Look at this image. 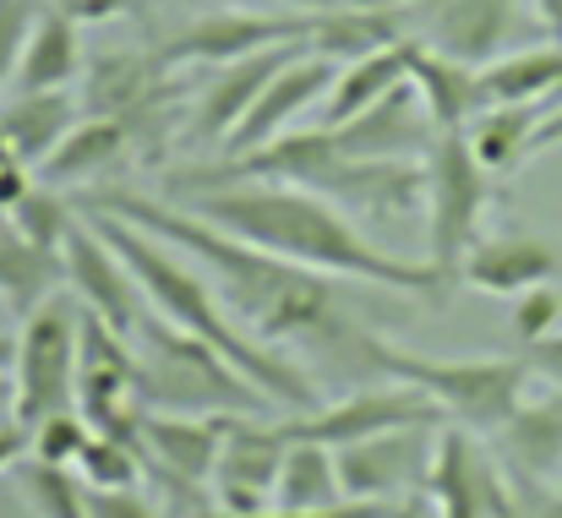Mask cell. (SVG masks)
<instances>
[{
    "instance_id": "6da1fadb",
    "label": "cell",
    "mask_w": 562,
    "mask_h": 518,
    "mask_svg": "<svg viewBox=\"0 0 562 518\" xmlns=\"http://www.w3.org/2000/svg\"><path fill=\"white\" fill-rule=\"evenodd\" d=\"M82 213H115L126 224H143L148 235L170 240L176 251H187L202 268V279L213 284V295L224 301V312L257 339L273 349H295V354H317L339 371H361L376 376L367 349H372V323L356 312V301L339 290L334 273L301 268L290 257H273L207 218L187 213L170 196H148L137 185H99L77 202Z\"/></svg>"
},
{
    "instance_id": "7a4b0ae2",
    "label": "cell",
    "mask_w": 562,
    "mask_h": 518,
    "mask_svg": "<svg viewBox=\"0 0 562 518\" xmlns=\"http://www.w3.org/2000/svg\"><path fill=\"white\" fill-rule=\"evenodd\" d=\"M187 213L273 251L290 257L301 268L334 273V279H356V284H376L393 295H415L426 306H442L453 295V284L420 257H387L382 246L367 240V229L356 224V213H345L339 202L306 191V185H279V180H218V185H196L170 196Z\"/></svg>"
},
{
    "instance_id": "3957f363",
    "label": "cell",
    "mask_w": 562,
    "mask_h": 518,
    "mask_svg": "<svg viewBox=\"0 0 562 518\" xmlns=\"http://www.w3.org/2000/svg\"><path fill=\"white\" fill-rule=\"evenodd\" d=\"M82 218L115 246V257L132 268L143 301H148L165 323H176L191 339H207L229 365H240L273 404H290L295 415H306V409L317 404L312 371H306L295 354H279L273 345H257V339L224 312V301L213 295V284L202 279V268L191 262L187 251H176L170 240H159V235H148L143 224H126V218H115V213H82Z\"/></svg>"
},
{
    "instance_id": "277c9868",
    "label": "cell",
    "mask_w": 562,
    "mask_h": 518,
    "mask_svg": "<svg viewBox=\"0 0 562 518\" xmlns=\"http://www.w3.org/2000/svg\"><path fill=\"white\" fill-rule=\"evenodd\" d=\"M137 349V398L143 409H170V415H262L273 398L229 365L207 339H191L176 323H165L154 306L132 334Z\"/></svg>"
},
{
    "instance_id": "5b68a950",
    "label": "cell",
    "mask_w": 562,
    "mask_h": 518,
    "mask_svg": "<svg viewBox=\"0 0 562 518\" xmlns=\"http://www.w3.org/2000/svg\"><path fill=\"white\" fill-rule=\"evenodd\" d=\"M367 360L376 376H398L420 387L426 398H437L448 426H464L475 437H492L525 404V387L536 382L525 354H415V349L387 345L382 334H372Z\"/></svg>"
},
{
    "instance_id": "8992f818",
    "label": "cell",
    "mask_w": 562,
    "mask_h": 518,
    "mask_svg": "<svg viewBox=\"0 0 562 518\" xmlns=\"http://www.w3.org/2000/svg\"><path fill=\"white\" fill-rule=\"evenodd\" d=\"M497 202V174L486 170L464 132H437L426 148V262L459 284L470 246Z\"/></svg>"
},
{
    "instance_id": "52a82bcc",
    "label": "cell",
    "mask_w": 562,
    "mask_h": 518,
    "mask_svg": "<svg viewBox=\"0 0 562 518\" xmlns=\"http://www.w3.org/2000/svg\"><path fill=\"white\" fill-rule=\"evenodd\" d=\"M77 371H82V306L71 301V290H60L16 328V354H11L16 420L38 426L55 409H77Z\"/></svg>"
},
{
    "instance_id": "ba28073f",
    "label": "cell",
    "mask_w": 562,
    "mask_h": 518,
    "mask_svg": "<svg viewBox=\"0 0 562 518\" xmlns=\"http://www.w3.org/2000/svg\"><path fill=\"white\" fill-rule=\"evenodd\" d=\"M404 33L448 60L486 66L541 33L530 0H404ZM547 38V33H541Z\"/></svg>"
},
{
    "instance_id": "9c48e42d",
    "label": "cell",
    "mask_w": 562,
    "mask_h": 518,
    "mask_svg": "<svg viewBox=\"0 0 562 518\" xmlns=\"http://www.w3.org/2000/svg\"><path fill=\"white\" fill-rule=\"evenodd\" d=\"M290 442H323V448H350V442H367L382 431H404V426H448L442 404L426 398L420 387L398 382V376H382L367 382L323 409H306L295 420H279Z\"/></svg>"
},
{
    "instance_id": "30bf717a",
    "label": "cell",
    "mask_w": 562,
    "mask_h": 518,
    "mask_svg": "<svg viewBox=\"0 0 562 518\" xmlns=\"http://www.w3.org/2000/svg\"><path fill=\"white\" fill-rule=\"evenodd\" d=\"M312 33V11H251V5H224V11H207L187 27H176L170 38L154 44V55L170 66V71H187V66H229V60H246V55H262V49H279V44H306Z\"/></svg>"
},
{
    "instance_id": "8fae6325",
    "label": "cell",
    "mask_w": 562,
    "mask_h": 518,
    "mask_svg": "<svg viewBox=\"0 0 562 518\" xmlns=\"http://www.w3.org/2000/svg\"><path fill=\"white\" fill-rule=\"evenodd\" d=\"M426 497L437 503L442 518H525V503H519L508 470L464 426H442Z\"/></svg>"
},
{
    "instance_id": "7c38bea8",
    "label": "cell",
    "mask_w": 562,
    "mask_h": 518,
    "mask_svg": "<svg viewBox=\"0 0 562 518\" xmlns=\"http://www.w3.org/2000/svg\"><path fill=\"white\" fill-rule=\"evenodd\" d=\"M437 437H442V426H404V431H382V437H367V442L334 448L345 497L393 508L398 497L426 492L431 459H437Z\"/></svg>"
},
{
    "instance_id": "4fadbf2b",
    "label": "cell",
    "mask_w": 562,
    "mask_h": 518,
    "mask_svg": "<svg viewBox=\"0 0 562 518\" xmlns=\"http://www.w3.org/2000/svg\"><path fill=\"white\" fill-rule=\"evenodd\" d=\"M284 426L279 420H262V415H229L224 420V448H218V464H213V514L229 518H251L262 508H273V481H279V464H284Z\"/></svg>"
},
{
    "instance_id": "5bb4252c",
    "label": "cell",
    "mask_w": 562,
    "mask_h": 518,
    "mask_svg": "<svg viewBox=\"0 0 562 518\" xmlns=\"http://www.w3.org/2000/svg\"><path fill=\"white\" fill-rule=\"evenodd\" d=\"M170 77L176 71L154 49H143V55H104V60H93L82 71V82H88L82 110L88 115L126 121L132 137H137V148L143 143H159L165 126H170Z\"/></svg>"
},
{
    "instance_id": "9a60e30c",
    "label": "cell",
    "mask_w": 562,
    "mask_h": 518,
    "mask_svg": "<svg viewBox=\"0 0 562 518\" xmlns=\"http://www.w3.org/2000/svg\"><path fill=\"white\" fill-rule=\"evenodd\" d=\"M334 71H339V60H328V55H312V49L290 55V60L268 77V88L257 93V104L246 110V121L229 132V143H224L218 159H246V154L279 143L284 132H295V121H301L306 110H323V99H328V88H334Z\"/></svg>"
},
{
    "instance_id": "2e32d148",
    "label": "cell",
    "mask_w": 562,
    "mask_h": 518,
    "mask_svg": "<svg viewBox=\"0 0 562 518\" xmlns=\"http://www.w3.org/2000/svg\"><path fill=\"white\" fill-rule=\"evenodd\" d=\"M66 290H71V301L82 306V312H93L104 328H115V334H137V323L148 317V301H143V290H137V279H132V268L115 257V246L82 218L77 229H71V240H66Z\"/></svg>"
},
{
    "instance_id": "e0dca14e",
    "label": "cell",
    "mask_w": 562,
    "mask_h": 518,
    "mask_svg": "<svg viewBox=\"0 0 562 518\" xmlns=\"http://www.w3.org/2000/svg\"><path fill=\"white\" fill-rule=\"evenodd\" d=\"M306 44H279V49H262V55H246V60H229V66H218L196 93H191V115H187V148H202V154H224V143H229V132L246 121V110L257 104V93L268 88V77L290 60V55H301Z\"/></svg>"
},
{
    "instance_id": "ac0fdd59",
    "label": "cell",
    "mask_w": 562,
    "mask_h": 518,
    "mask_svg": "<svg viewBox=\"0 0 562 518\" xmlns=\"http://www.w3.org/2000/svg\"><path fill=\"white\" fill-rule=\"evenodd\" d=\"M224 420L229 415H170V409H143L137 415V448L154 481H191L207 486L218 448H224Z\"/></svg>"
},
{
    "instance_id": "d6986e66",
    "label": "cell",
    "mask_w": 562,
    "mask_h": 518,
    "mask_svg": "<svg viewBox=\"0 0 562 518\" xmlns=\"http://www.w3.org/2000/svg\"><path fill=\"white\" fill-rule=\"evenodd\" d=\"M328 132H334L345 159H426V148L437 137L426 110H420V93L409 82L393 88L387 99H376L372 110L328 126Z\"/></svg>"
},
{
    "instance_id": "ffe728a7",
    "label": "cell",
    "mask_w": 562,
    "mask_h": 518,
    "mask_svg": "<svg viewBox=\"0 0 562 518\" xmlns=\"http://www.w3.org/2000/svg\"><path fill=\"white\" fill-rule=\"evenodd\" d=\"M137 154V137H132V126L126 121H115V115H82L66 137H60V148L38 165V180L44 185H55V191H99V185H110V174L121 170L126 159Z\"/></svg>"
},
{
    "instance_id": "44dd1931",
    "label": "cell",
    "mask_w": 562,
    "mask_h": 518,
    "mask_svg": "<svg viewBox=\"0 0 562 518\" xmlns=\"http://www.w3.org/2000/svg\"><path fill=\"white\" fill-rule=\"evenodd\" d=\"M558 273H562V251L552 240H541V235H492L486 240L481 235L470 246L464 268H459V284L514 301V295H525L536 284H552Z\"/></svg>"
},
{
    "instance_id": "7402d4cb",
    "label": "cell",
    "mask_w": 562,
    "mask_h": 518,
    "mask_svg": "<svg viewBox=\"0 0 562 518\" xmlns=\"http://www.w3.org/2000/svg\"><path fill=\"white\" fill-rule=\"evenodd\" d=\"M492 453L519 481H562V393L547 387L541 398L525 393V404L492 431Z\"/></svg>"
},
{
    "instance_id": "603a6c76",
    "label": "cell",
    "mask_w": 562,
    "mask_h": 518,
    "mask_svg": "<svg viewBox=\"0 0 562 518\" xmlns=\"http://www.w3.org/2000/svg\"><path fill=\"white\" fill-rule=\"evenodd\" d=\"M409 88L420 93V110H426L431 132H470V121L486 110L481 66L448 60V55H437V49H426V44H415Z\"/></svg>"
},
{
    "instance_id": "cb8c5ba5",
    "label": "cell",
    "mask_w": 562,
    "mask_h": 518,
    "mask_svg": "<svg viewBox=\"0 0 562 518\" xmlns=\"http://www.w3.org/2000/svg\"><path fill=\"white\" fill-rule=\"evenodd\" d=\"M82 71H88V60H82V27L71 16H60L55 5H38V16L27 27V44H22V60H16V77H11V93L71 88Z\"/></svg>"
},
{
    "instance_id": "d4e9b609",
    "label": "cell",
    "mask_w": 562,
    "mask_h": 518,
    "mask_svg": "<svg viewBox=\"0 0 562 518\" xmlns=\"http://www.w3.org/2000/svg\"><path fill=\"white\" fill-rule=\"evenodd\" d=\"M82 115H88L82 99H71L66 88H49V93H5V99H0V132H5L11 154H16L27 170H38Z\"/></svg>"
},
{
    "instance_id": "484cf974",
    "label": "cell",
    "mask_w": 562,
    "mask_h": 518,
    "mask_svg": "<svg viewBox=\"0 0 562 518\" xmlns=\"http://www.w3.org/2000/svg\"><path fill=\"white\" fill-rule=\"evenodd\" d=\"M409 60H415V38H393L372 55H356L334 71V88L323 99V126H339L361 110H372L376 99H387L393 88L409 82Z\"/></svg>"
},
{
    "instance_id": "4316f807",
    "label": "cell",
    "mask_w": 562,
    "mask_h": 518,
    "mask_svg": "<svg viewBox=\"0 0 562 518\" xmlns=\"http://www.w3.org/2000/svg\"><path fill=\"white\" fill-rule=\"evenodd\" d=\"M486 104H562V38L519 44L481 66Z\"/></svg>"
},
{
    "instance_id": "83f0119b",
    "label": "cell",
    "mask_w": 562,
    "mask_h": 518,
    "mask_svg": "<svg viewBox=\"0 0 562 518\" xmlns=\"http://www.w3.org/2000/svg\"><path fill=\"white\" fill-rule=\"evenodd\" d=\"M60 290H66V251H44L11 218H0V301L16 317H27Z\"/></svg>"
},
{
    "instance_id": "f1b7e54d",
    "label": "cell",
    "mask_w": 562,
    "mask_h": 518,
    "mask_svg": "<svg viewBox=\"0 0 562 518\" xmlns=\"http://www.w3.org/2000/svg\"><path fill=\"white\" fill-rule=\"evenodd\" d=\"M547 115H552V104H486L464 137L492 174H514L525 159H536L530 148H536V132Z\"/></svg>"
},
{
    "instance_id": "f546056e",
    "label": "cell",
    "mask_w": 562,
    "mask_h": 518,
    "mask_svg": "<svg viewBox=\"0 0 562 518\" xmlns=\"http://www.w3.org/2000/svg\"><path fill=\"white\" fill-rule=\"evenodd\" d=\"M339 503H350V497H345L334 448L290 442L284 464H279V481H273V508H284V514H323V508H339Z\"/></svg>"
},
{
    "instance_id": "4dcf8cb0",
    "label": "cell",
    "mask_w": 562,
    "mask_h": 518,
    "mask_svg": "<svg viewBox=\"0 0 562 518\" xmlns=\"http://www.w3.org/2000/svg\"><path fill=\"white\" fill-rule=\"evenodd\" d=\"M393 38H409L404 33V16H387V11H356V5H323L312 11V33H306V49L312 55H328V60H356V55H372Z\"/></svg>"
},
{
    "instance_id": "1f68e13d",
    "label": "cell",
    "mask_w": 562,
    "mask_h": 518,
    "mask_svg": "<svg viewBox=\"0 0 562 518\" xmlns=\"http://www.w3.org/2000/svg\"><path fill=\"white\" fill-rule=\"evenodd\" d=\"M11 481L33 518H88V481L77 475V464H49L27 453L16 459Z\"/></svg>"
},
{
    "instance_id": "d6a6232c",
    "label": "cell",
    "mask_w": 562,
    "mask_h": 518,
    "mask_svg": "<svg viewBox=\"0 0 562 518\" xmlns=\"http://www.w3.org/2000/svg\"><path fill=\"white\" fill-rule=\"evenodd\" d=\"M33 246H44V251H66V240H71V229L82 224V207L66 196V191H55V185H44V180H33V191L5 213Z\"/></svg>"
},
{
    "instance_id": "836d02e7",
    "label": "cell",
    "mask_w": 562,
    "mask_h": 518,
    "mask_svg": "<svg viewBox=\"0 0 562 518\" xmlns=\"http://www.w3.org/2000/svg\"><path fill=\"white\" fill-rule=\"evenodd\" d=\"M143 448L126 442V437H110V431H93L82 459H77V475L88 481V492H126L143 481Z\"/></svg>"
},
{
    "instance_id": "e575fe53",
    "label": "cell",
    "mask_w": 562,
    "mask_h": 518,
    "mask_svg": "<svg viewBox=\"0 0 562 518\" xmlns=\"http://www.w3.org/2000/svg\"><path fill=\"white\" fill-rule=\"evenodd\" d=\"M88 437H93V426H88L82 409H55L38 426H27V453L33 459H49V464H77L82 448H88Z\"/></svg>"
},
{
    "instance_id": "d590c367",
    "label": "cell",
    "mask_w": 562,
    "mask_h": 518,
    "mask_svg": "<svg viewBox=\"0 0 562 518\" xmlns=\"http://www.w3.org/2000/svg\"><path fill=\"white\" fill-rule=\"evenodd\" d=\"M558 317H562V295L552 284H536V290H525V295H514V312H508V328H514V339L530 349L541 345L547 334H558Z\"/></svg>"
},
{
    "instance_id": "8d00e7d4",
    "label": "cell",
    "mask_w": 562,
    "mask_h": 518,
    "mask_svg": "<svg viewBox=\"0 0 562 518\" xmlns=\"http://www.w3.org/2000/svg\"><path fill=\"white\" fill-rule=\"evenodd\" d=\"M38 5L44 0H0V99L11 93V77H16V60H22V44H27Z\"/></svg>"
},
{
    "instance_id": "74e56055",
    "label": "cell",
    "mask_w": 562,
    "mask_h": 518,
    "mask_svg": "<svg viewBox=\"0 0 562 518\" xmlns=\"http://www.w3.org/2000/svg\"><path fill=\"white\" fill-rule=\"evenodd\" d=\"M44 5H55V11H60V16H71L77 27H104V22L132 16L143 0H44Z\"/></svg>"
},
{
    "instance_id": "f35d334b",
    "label": "cell",
    "mask_w": 562,
    "mask_h": 518,
    "mask_svg": "<svg viewBox=\"0 0 562 518\" xmlns=\"http://www.w3.org/2000/svg\"><path fill=\"white\" fill-rule=\"evenodd\" d=\"M88 518H159V508L126 486V492H88Z\"/></svg>"
},
{
    "instance_id": "ab89813d",
    "label": "cell",
    "mask_w": 562,
    "mask_h": 518,
    "mask_svg": "<svg viewBox=\"0 0 562 518\" xmlns=\"http://www.w3.org/2000/svg\"><path fill=\"white\" fill-rule=\"evenodd\" d=\"M525 365H530V376H536V382H547V387H558L562 393V328L558 334H547L541 345L525 349Z\"/></svg>"
},
{
    "instance_id": "60d3db41",
    "label": "cell",
    "mask_w": 562,
    "mask_h": 518,
    "mask_svg": "<svg viewBox=\"0 0 562 518\" xmlns=\"http://www.w3.org/2000/svg\"><path fill=\"white\" fill-rule=\"evenodd\" d=\"M508 481H514V492L525 503V518H562V486H552V481H519V475H508Z\"/></svg>"
},
{
    "instance_id": "b9f144b4",
    "label": "cell",
    "mask_w": 562,
    "mask_h": 518,
    "mask_svg": "<svg viewBox=\"0 0 562 518\" xmlns=\"http://www.w3.org/2000/svg\"><path fill=\"white\" fill-rule=\"evenodd\" d=\"M33 180H38V174L27 170L22 159H11V165L0 170V218H5V213H11V207H16L27 191H33Z\"/></svg>"
},
{
    "instance_id": "7bdbcfd3",
    "label": "cell",
    "mask_w": 562,
    "mask_h": 518,
    "mask_svg": "<svg viewBox=\"0 0 562 518\" xmlns=\"http://www.w3.org/2000/svg\"><path fill=\"white\" fill-rule=\"evenodd\" d=\"M16 459H27V426L22 420H0V475L16 470Z\"/></svg>"
},
{
    "instance_id": "ee69618b",
    "label": "cell",
    "mask_w": 562,
    "mask_h": 518,
    "mask_svg": "<svg viewBox=\"0 0 562 518\" xmlns=\"http://www.w3.org/2000/svg\"><path fill=\"white\" fill-rule=\"evenodd\" d=\"M387 518H442V514H437V503H431L426 492H409V497H398V503H393V514Z\"/></svg>"
},
{
    "instance_id": "f6af8a7d",
    "label": "cell",
    "mask_w": 562,
    "mask_h": 518,
    "mask_svg": "<svg viewBox=\"0 0 562 518\" xmlns=\"http://www.w3.org/2000/svg\"><path fill=\"white\" fill-rule=\"evenodd\" d=\"M229 5H251V11H323L339 0H229Z\"/></svg>"
},
{
    "instance_id": "bcb514c9",
    "label": "cell",
    "mask_w": 562,
    "mask_h": 518,
    "mask_svg": "<svg viewBox=\"0 0 562 518\" xmlns=\"http://www.w3.org/2000/svg\"><path fill=\"white\" fill-rule=\"evenodd\" d=\"M530 11H536L547 38H562V0H530Z\"/></svg>"
},
{
    "instance_id": "7dc6e473",
    "label": "cell",
    "mask_w": 562,
    "mask_h": 518,
    "mask_svg": "<svg viewBox=\"0 0 562 518\" xmlns=\"http://www.w3.org/2000/svg\"><path fill=\"white\" fill-rule=\"evenodd\" d=\"M552 148H562V104L541 121V132H536V148H530V154H552Z\"/></svg>"
},
{
    "instance_id": "c3c4849f",
    "label": "cell",
    "mask_w": 562,
    "mask_h": 518,
    "mask_svg": "<svg viewBox=\"0 0 562 518\" xmlns=\"http://www.w3.org/2000/svg\"><path fill=\"white\" fill-rule=\"evenodd\" d=\"M0 420H16V393H11V371H0Z\"/></svg>"
},
{
    "instance_id": "681fc988",
    "label": "cell",
    "mask_w": 562,
    "mask_h": 518,
    "mask_svg": "<svg viewBox=\"0 0 562 518\" xmlns=\"http://www.w3.org/2000/svg\"><path fill=\"white\" fill-rule=\"evenodd\" d=\"M339 5H356V11H387V16L404 11V0H339Z\"/></svg>"
},
{
    "instance_id": "f907efd6",
    "label": "cell",
    "mask_w": 562,
    "mask_h": 518,
    "mask_svg": "<svg viewBox=\"0 0 562 518\" xmlns=\"http://www.w3.org/2000/svg\"><path fill=\"white\" fill-rule=\"evenodd\" d=\"M11 354H16V339L0 334V371H11Z\"/></svg>"
},
{
    "instance_id": "816d5d0a",
    "label": "cell",
    "mask_w": 562,
    "mask_h": 518,
    "mask_svg": "<svg viewBox=\"0 0 562 518\" xmlns=\"http://www.w3.org/2000/svg\"><path fill=\"white\" fill-rule=\"evenodd\" d=\"M11 159H16V154H11V143H5V132H0V170H5Z\"/></svg>"
},
{
    "instance_id": "f5cc1de1",
    "label": "cell",
    "mask_w": 562,
    "mask_h": 518,
    "mask_svg": "<svg viewBox=\"0 0 562 518\" xmlns=\"http://www.w3.org/2000/svg\"><path fill=\"white\" fill-rule=\"evenodd\" d=\"M558 486H562V481H558Z\"/></svg>"
}]
</instances>
